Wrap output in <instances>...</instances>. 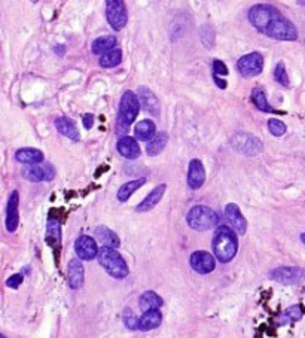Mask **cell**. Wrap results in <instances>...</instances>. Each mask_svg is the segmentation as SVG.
Returning a JSON list of instances; mask_svg holds the SVG:
<instances>
[{
  "instance_id": "obj_1",
  "label": "cell",
  "mask_w": 305,
  "mask_h": 338,
  "mask_svg": "<svg viewBox=\"0 0 305 338\" xmlns=\"http://www.w3.org/2000/svg\"><path fill=\"white\" fill-rule=\"evenodd\" d=\"M211 246H213L214 258L222 264H227L229 261L234 260L237 255L238 238H237V234L231 230V227L221 225V227H217L216 233L213 235Z\"/></svg>"
},
{
  "instance_id": "obj_2",
  "label": "cell",
  "mask_w": 305,
  "mask_h": 338,
  "mask_svg": "<svg viewBox=\"0 0 305 338\" xmlns=\"http://www.w3.org/2000/svg\"><path fill=\"white\" fill-rule=\"evenodd\" d=\"M139 110H140V104H139L136 93L125 91L121 97L118 119H116V133L118 134L127 136L129 125L136 121Z\"/></svg>"
},
{
  "instance_id": "obj_3",
  "label": "cell",
  "mask_w": 305,
  "mask_h": 338,
  "mask_svg": "<svg viewBox=\"0 0 305 338\" xmlns=\"http://www.w3.org/2000/svg\"><path fill=\"white\" fill-rule=\"evenodd\" d=\"M97 258L103 268L115 279H125L129 273L128 265L122 255L112 247H100L97 252Z\"/></svg>"
},
{
  "instance_id": "obj_4",
  "label": "cell",
  "mask_w": 305,
  "mask_h": 338,
  "mask_svg": "<svg viewBox=\"0 0 305 338\" xmlns=\"http://www.w3.org/2000/svg\"><path fill=\"white\" fill-rule=\"evenodd\" d=\"M186 222L195 231H205V230H210L214 225H217L219 216L213 208L198 204V206H194L188 212Z\"/></svg>"
},
{
  "instance_id": "obj_5",
  "label": "cell",
  "mask_w": 305,
  "mask_h": 338,
  "mask_svg": "<svg viewBox=\"0 0 305 338\" xmlns=\"http://www.w3.org/2000/svg\"><path fill=\"white\" fill-rule=\"evenodd\" d=\"M264 34L277 39V40H287V42H293L298 39V28L296 26L289 21L284 15H281V12H277L274 15V18L270 21V24L267 26Z\"/></svg>"
},
{
  "instance_id": "obj_6",
  "label": "cell",
  "mask_w": 305,
  "mask_h": 338,
  "mask_svg": "<svg viewBox=\"0 0 305 338\" xmlns=\"http://www.w3.org/2000/svg\"><path fill=\"white\" fill-rule=\"evenodd\" d=\"M279 12L277 8L271 6V5H264V3H259V5H254L249 9V14H247V18L250 21V24L260 33L265 31L267 26L270 24V21L274 18V15Z\"/></svg>"
},
{
  "instance_id": "obj_7",
  "label": "cell",
  "mask_w": 305,
  "mask_h": 338,
  "mask_svg": "<svg viewBox=\"0 0 305 338\" xmlns=\"http://www.w3.org/2000/svg\"><path fill=\"white\" fill-rule=\"evenodd\" d=\"M106 18L115 31L122 30L127 26L128 21L125 3L122 0H107L106 2Z\"/></svg>"
},
{
  "instance_id": "obj_8",
  "label": "cell",
  "mask_w": 305,
  "mask_h": 338,
  "mask_svg": "<svg viewBox=\"0 0 305 338\" xmlns=\"http://www.w3.org/2000/svg\"><path fill=\"white\" fill-rule=\"evenodd\" d=\"M237 69L243 78H254L264 70V57L259 52L243 55L237 63Z\"/></svg>"
},
{
  "instance_id": "obj_9",
  "label": "cell",
  "mask_w": 305,
  "mask_h": 338,
  "mask_svg": "<svg viewBox=\"0 0 305 338\" xmlns=\"http://www.w3.org/2000/svg\"><path fill=\"white\" fill-rule=\"evenodd\" d=\"M232 146L246 155H256L262 151V142L249 133H237L232 137Z\"/></svg>"
},
{
  "instance_id": "obj_10",
  "label": "cell",
  "mask_w": 305,
  "mask_h": 338,
  "mask_svg": "<svg viewBox=\"0 0 305 338\" xmlns=\"http://www.w3.org/2000/svg\"><path fill=\"white\" fill-rule=\"evenodd\" d=\"M23 178L30 182H51L55 178V168L51 162L28 165L23 170Z\"/></svg>"
},
{
  "instance_id": "obj_11",
  "label": "cell",
  "mask_w": 305,
  "mask_h": 338,
  "mask_svg": "<svg viewBox=\"0 0 305 338\" xmlns=\"http://www.w3.org/2000/svg\"><path fill=\"white\" fill-rule=\"evenodd\" d=\"M270 277L279 283L296 285V283H301L304 277V271L302 268H298V267H279L270 273Z\"/></svg>"
},
{
  "instance_id": "obj_12",
  "label": "cell",
  "mask_w": 305,
  "mask_h": 338,
  "mask_svg": "<svg viewBox=\"0 0 305 338\" xmlns=\"http://www.w3.org/2000/svg\"><path fill=\"white\" fill-rule=\"evenodd\" d=\"M75 252L79 261H93L97 258L99 246L90 235H79L75 241Z\"/></svg>"
},
{
  "instance_id": "obj_13",
  "label": "cell",
  "mask_w": 305,
  "mask_h": 338,
  "mask_svg": "<svg viewBox=\"0 0 305 338\" xmlns=\"http://www.w3.org/2000/svg\"><path fill=\"white\" fill-rule=\"evenodd\" d=\"M20 194L18 191H12L9 198H8V204H6V230L9 233H15L20 224Z\"/></svg>"
},
{
  "instance_id": "obj_14",
  "label": "cell",
  "mask_w": 305,
  "mask_h": 338,
  "mask_svg": "<svg viewBox=\"0 0 305 338\" xmlns=\"http://www.w3.org/2000/svg\"><path fill=\"white\" fill-rule=\"evenodd\" d=\"M137 100H139V104L153 116H159L161 113V104H159V100L158 97L155 96L151 88L148 87H139L137 90Z\"/></svg>"
},
{
  "instance_id": "obj_15",
  "label": "cell",
  "mask_w": 305,
  "mask_h": 338,
  "mask_svg": "<svg viewBox=\"0 0 305 338\" xmlns=\"http://www.w3.org/2000/svg\"><path fill=\"white\" fill-rule=\"evenodd\" d=\"M189 264L192 267L194 271H197L198 274H208L214 270L216 267V261L214 257L205 250H197L191 255Z\"/></svg>"
},
{
  "instance_id": "obj_16",
  "label": "cell",
  "mask_w": 305,
  "mask_h": 338,
  "mask_svg": "<svg viewBox=\"0 0 305 338\" xmlns=\"http://www.w3.org/2000/svg\"><path fill=\"white\" fill-rule=\"evenodd\" d=\"M225 218L229 222V225L232 227L231 230L237 234H246V230H247V222H246V218L243 216L241 210L237 204L234 203H229L225 207Z\"/></svg>"
},
{
  "instance_id": "obj_17",
  "label": "cell",
  "mask_w": 305,
  "mask_h": 338,
  "mask_svg": "<svg viewBox=\"0 0 305 338\" xmlns=\"http://www.w3.org/2000/svg\"><path fill=\"white\" fill-rule=\"evenodd\" d=\"M205 182V168L200 159H192L188 167V186L191 189H200Z\"/></svg>"
},
{
  "instance_id": "obj_18",
  "label": "cell",
  "mask_w": 305,
  "mask_h": 338,
  "mask_svg": "<svg viewBox=\"0 0 305 338\" xmlns=\"http://www.w3.org/2000/svg\"><path fill=\"white\" fill-rule=\"evenodd\" d=\"M83 277H85V271H83V265L82 262L73 258L69 261L67 265V283L72 289H80L83 285Z\"/></svg>"
},
{
  "instance_id": "obj_19",
  "label": "cell",
  "mask_w": 305,
  "mask_h": 338,
  "mask_svg": "<svg viewBox=\"0 0 305 338\" xmlns=\"http://www.w3.org/2000/svg\"><path fill=\"white\" fill-rule=\"evenodd\" d=\"M116 149L119 155H122L127 159H136L140 156V146L139 142L134 137L129 136H121V139L116 143Z\"/></svg>"
},
{
  "instance_id": "obj_20",
  "label": "cell",
  "mask_w": 305,
  "mask_h": 338,
  "mask_svg": "<svg viewBox=\"0 0 305 338\" xmlns=\"http://www.w3.org/2000/svg\"><path fill=\"white\" fill-rule=\"evenodd\" d=\"M165 189H167V185H165V183H161V185L155 186L152 191L146 195V198H145L142 203L137 204L136 210H137V212H149V210H152V208L161 201V198L164 197Z\"/></svg>"
},
{
  "instance_id": "obj_21",
  "label": "cell",
  "mask_w": 305,
  "mask_h": 338,
  "mask_svg": "<svg viewBox=\"0 0 305 338\" xmlns=\"http://www.w3.org/2000/svg\"><path fill=\"white\" fill-rule=\"evenodd\" d=\"M55 127L58 133H61L63 136H66L67 139L77 142L80 139V133L77 130L76 122L72 119V118H67V116H58L55 118Z\"/></svg>"
},
{
  "instance_id": "obj_22",
  "label": "cell",
  "mask_w": 305,
  "mask_h": 338,
  "mask_svg": "<svg viewBox=\"0 0 305 338\" xmlns=\"http://www.w3.org/2000/svg\"><path fill=\"white\" fill-rule=\"evenodd\" d=\"M15 159L18 162L27 164V165H36V164L43 162L45 156H43L42 151H39L36 148H21L15 152Z\"/></svg>"
},
{
  "instance_id": "obj_23",
  "label": "cell",
  "mask_w": 305,
  "mask_h": 338,
  "mask_svg": "<svg viewBox=\"0 0 305 338\" xmlns=\"http://www.w3.org/2000/svg\"><path fill=\"white\" fill-rule=\"evenodd\" d=\"M162 322V313L159 310H149L143 312L142 317L137 320V329L140 331H151L161 325Z\"/></svg>"
},
{
  "instance_id": "obj_24",
  "label": "cell",
  "mask_w": 305,
  "mask_h": 338,
  "mask_svg": "<svg viewBox=\"0 0 305 338\" xmlns=\"http://www.w3.org/2000/svg\"><path fill=\"white\" fill-rule=\"evenodd\" d=\"M94 234H96V238L100 241L103 244V247H112V249H118L119 247V244H121V240H119V237L115 234L110 228H107V227H104V225H100V227H97L96 228V231H94Z\"/></svg>"
},
{
  "instance_id": "obj_25",
  "label": "cell",
  "mask_w": 305,
  "mask_h": 338,
  "mask_svg": "<svg viewBox=\"0 0 305 338\" xmlns=\"http://www.w3.org/2000/svg\"><path fill=\"white\" fill-rule=\"evenodd\" d=\"M164 301L162 298L153 292V290H146L145 293H142L140 300H139V306L143 312H149V310H159L162 307Z\"/></svg>"
},
{
  "instance_id": "obj_26",
  "label": "cell",
  "mask_w": 305,
  "mask_h": 338,
  "mask_svg": "<svg viewBox=\"0 0 305 338\" xmlns=\"http://www.w3.org/2000/svg\"><path fill=\"white\" fill-rule=\"evenodd\" d=\"M134 134H136V139L149 142L156 134V125L151 119H142L137 122V125L134 129Z\"/></svg>"
},
{
  "instance_id": "obj_27",
  "label": "cell",
  "mask_w": 305,
  "mask_h": 338,
  "mask_svg": "<svg viewBox=\"0 0 305 338\" xmlns=\"http://www.w3.org/2000/svg\"><path fill=\"white\" fill-rule=\"evenodd\" d=\"M167 142H168V134L165 131H161V133H156L152 139L146 143V151H148V155L149 156H156L165 146H167Z\"/></svg>"
},
{
  "instance_id": "obj_28",
  "label": "cell",
  "mask_w": 305,
  "mask_h": 338,
  "mask_svg": "<svg viewBox=\"0 0 305 338\" xmlns=\"http://www.w3.org/2000/svg\"><path fill=\"white\" fill-rule=\"evenodd\" d=\"M250 99H252L254 107H256L257 110H262V112H267V113H274V112H277L271 104L268 103L267 96H265V93H264V90H262L260 87H254L253 90H252Z\"/></svg>"
},
{
  "instance_id": "obj_29",
  "label": "cell",
  "mask_w": 305,
  "mask_h": 338,
  "mask_svg": "<svg viewBox=\"0 0 305 338\" xmlns=\"http://www.w3.org/2000/svg\"><path fill=\"white\" fill-rule=\"evenodd\" d=\"M115 47H116V37L115 36H102V37H97L93 42L91 50L96 55H103L106 52L115 50Z\"/></svg>"
},
{
  "instance_id": "obj_30",
  "label": "cell",
  "mask_w": 305,
  "mask_h": 338,
  "mask_svg": "<svg viewBox=\"0 0 305 338\" xmlns=\"http://www.w3.org/2000/svg\"><path fill=\"white\" fill-rule=\"evenodd\" d=\"M146 183V179L145 178H140V179H136V181H129V182L124 183L119 189H118V194H116V198L119 201H127L128 198L139 189L142 188L143 185Z\"/></svg>"
},
{
  "instance_id": "obj_31",
  "label": "cell",
  "mask_w": 305,
  "mask_h": 338,
  "mask_svg": "<svg viewBox=\"0 0 305 338\" xmlns=\"http://www.w3.org/2000/svg\"><path fill=\"white\" fill-rule=\"evenodd\" d=\"M121 61H122V51L118 50V48L103 54L102 57H100V60H99L100 66L104 67V69H112V67L121 64Z\"/></svg>"
},
{
  "instance_id": "obj_32",
  "label": "cell",
  "mask_w": 305,
  "mask_h": 338,
  "mask_svg": "<svg viewBox=\"0 0 305 338\" xmlns=\"http://www.w3.org/2000/svg\"><path fill=\"white\" fill-rule=\"evenodd\" d=\"M301 317H302V307L299 304H296V306L289 307L286 312L280 316V323L284 325V323H289V322H296Z\"/></svg>"
},
{
  "instance_id": "obj_33",
  "label": "cell",
  "mask_w": 305,
  "mask_h": 338,
  "mask_svg": "<svg viewBox=\"0 0 305 338\" xmlns=\"http://www.w3.org/2000/svg\"><path fill=\"white\" fill-rule=\"evenodd\" d=\"M47 238H48V241H51L52 244H54V243L60 244V241H61V230H60V224H58V221H52V219H50V222H48V234H47Z\"/></svg>"
},
{
  "instance_id": "obj_34",
  "label": "cell",
  "mask_w": 305,
  "mask_h": 338,
  "mask_svg": "<svg viewBox=\"0 0 305 338\" xmlns=\"http://www.w3.org/2000/svg\"><path fill=\"white\" fill-rule=\"evenodd\" d=\"M268 130H270V133H271L273 136L281 137V136L286 133V130H287V127H286V124L281 122L280 119L270 118V119H268Z\"/></svg>"
},
{
  "instance_id": "obj_35",
  "label": "cell",
  "mask_w": 305,
  "mask_h": 338,
  "mask_svg": "<svg viewBox=\"0 0 305 338\" xmlns=\"http://www.w3.org/2000/svg\"><path fill=\"white\" fill-rule=\"evenodd\" d=\"M274 79L279 82L280 85L289 87V76H287L286 67H284V64H283L281 61H280L279 64L276 66V69H274Z\"/></svg>"
},
{
  "instance_id": "obj_36",
  "label": "cell",
  "mask_w": 305,
  "mask_h": 338,
  "mask_svg": "<svg viewBox=\"0 0 305 338\" xmlns=\"http://www.w3.org/2000/svg\"><path fill=\"white\" fill-rule=\"evenodd\" d=\"M137 320H139V317L133 313L131 309H127L124 312V323L128 329H137Z\"/></svg>"
},
{
  "instance_id": "obj_37",
  "label": "cell",
  "mask_w": 305,
  "mask_h": 338,
  "mask_svg": "<svg viewBox=\"0 0 305 338\" xmlns=\"http://www.w3.org/2000/svg\"><path fill=\"white\" fill-rule=\"evenodd\" d=\"M213 75L214 76H227L228 75V67L224 61L221 60H213Z\"/></svg>"
},
{
  "instance_id": "obj_38",
  "label": "cell",
  "mask_w": 305,
  "mask_h": 338,
  "mask_svg": "<svg viewBox=\"0 0 305 338\" xmlns=\"http://www.w3.org/2000/svg\"><path fill=\"white\" fill-rule=\"evenodd\" d=\"M23 280H24V276H23L21 273H17V274L11 276V277L6 280V286L11 287V289H17V287H20V285L23 283Z\"/></svg>"
},
{
  "instance_id": "obj_39",
  "label": "cell",
  "mask_w": 305,
  "mask_h": 338,
  "mask_svg": "<svg viewBox=\"0 0 305 338\" xmlns=\"http://www.w3.org/2000/svg\"><path fill=\"white\" fill-rule=\"evenodd\" d=\"M82 122H83V127L90 130L94 124V115L93 113H85L83 118H82Z\"/></svg>"
},
{
  "instance_id": "obj_40",
  "label": "cell",
  "mask_w": 305,
  "mask_h": 338,
  "mask_svg": "<svg viewBox=\"0 0 305 338\" xmlns=\"http://www.w3.org/2000/svg\"><path fill=\"white\" fill-rule=\"evenodd\" d=\"M213 79H214V82H216V85H217L219 88H222V90L227 88V82H225L224 79H221L219 76H214V75H213Z\"/></svg>"
},
{
  "instance_id": "obj_41",
  "label": "cell",
  "mask_w": 305,
  "mask_h": 338,
  "mask_svg": "<svg viewBox=\"0 0 305 338\" xmlns=\"http://www.w3.org/2000/svg\"><path fill=\"white\" fill-rule=\"evenodd\" d=\"M55 51L58 52L60 55H63V52H64V47H57V48H55Z\"/></svg>"
},
{
  "instance_id": "obj_42",
  "label": "cell",
  "mask_w": 305,
  "mask_h": 338,
  "mask_svg": "<svg viewBox=\"0 0 305 338\" xmlns=\"http://www.w3.org/2000/svg\"><path fill=\"white\" fill-rule=\"evenodd\" d=\"M0 338H6V337H5V335H3V334H0Z\"/></svg>"
}]
</instances>
